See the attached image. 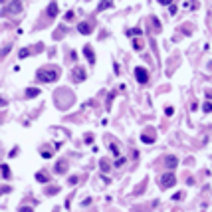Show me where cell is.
Masks as SVG:
<instances>
[{
    "label": "cell",
    "mask_w": 212,
    "mask_h": 212,
    "mask_svg": "<svg viewBox=\"0 0 212 212\" xmlns=\"http://www.w3.org/2000/svg\"><path fill=\"white\" fill-rule=\"evenodd\" d=\"M36 77H38L40 81H46V84H54V81H58V77H60V69L58 68H42V69H38Z\"/></svg>",
    "instance_id": "6da1fadb"
},
{
    "label": "cell",
    "mask_w": 212,
    "mask_h": 212,
    "mask_svg": "<svg viewBox=\"0 0 212 212\" xmlns=\"http://www.w3.org/2000/svg\"><path fill=\"white\" fill-rule=\"evenodd\" d=\"M174 182H177V177H174L173 170H169V173H165L161 177V186L163 188H170V186H174Z\"/></svg>",
    "instance_id": "7a4b0ae2"
},
{
    "label": "cell",
    "mask_w": 212,
    "mask_h": 212,
    "mask_svg": "<svg viewBox=\"0 0 212 212\" xmlns=\"http://www.w3.org/2000/svg\"><path fill=\"white\" fill-rule=\"evenodd\" d=\"M135 77H137L139 84H147V81H149V72L139 65V68H135Z\"/></svg>",
    "instance_id": "3957f363"
},
{
    "label": "cell",
    "mask_w": 212,
    "mask_h": 212,
    "mask_svg": "<svg viewBox=\"0 0 212 212\" xmlns=\"http://www.w3.org/2000/svg\"><path fill=\"white\" fill-rule=\"evenodd\" d=\"M165 165H167L169 170H173V169H177L178 159H177V157H173V155H169V157H165Z\"/></svg>",
    "instance_id": "277c9868"
},
{
    "label": "cell",
    "mask_w": 212,
    "mask_h": 212,
    "mask_svg": "<svg viewBox=\"0 0 212 212\" xmlns=\"http://www.w3.org/2000/svg\"><path fill=\"white\" fill-rule=\"evenodd\" d=\"M84 54H85L87 60H89V64H95V54H93V50H91V46H85V48H84Z\"/></svg>",
    "instance_id": "5b68a950"
},
{
    "label": "cell",
    "mask_w": 212,
    "mask_h": 212,
    "mask_svg": "<svg viewBox=\"0 0 212 212\" xmlns=\"http://www.w3.org/2000/svg\"><path fill=\"white\" fill-rule=\"evenodd\" d=\"M77 30H80L81 34H85V36H89L91 32H93V30H91V26H89V24H87V22H81L80 26H77Z\"/></svg>",
    "instance_id": "8992f818"
},
{
    "label": "cell",
    "mask_w": 212,
    "mask_h": 212,
    "mask_svg": "<svg viewBox=\"0 0 212 212\" xmlns=\"http://www.w3.org/2000/svg\"><path fill=\"white\" fill-rule=\"evenodd\" d=\"M111 6H113V0H101L99 6H97V12H103V10H107V8H111Z\"/></svg>",
    "instance_id": "52a82bcc"
},
{
    "label": "cell",
    "mask_w": 212,
    "mask_h": 212,
    "mask_svg": "<svg viewBox=\"0 0 212 212\" xmlns=\"http://www.w3.org/2000/svg\"><path fill=\"white\" fill-rule=\"evenodd\" d=\"M141 141H143V143H147V145H151L153 141H155V135H153V131L143 133V135H141Z\"/></svg>",
    "instance_id": "ba28073f"
},
{
    "label": "cell",
    "mask_w": 212,
    "mask_h": 212,
    "mask_svg": "<svg viewBox=\"0 0 212 212\" xmlns=\"http://www.w3.org/2000/svg\"><path fill=\"white\" fill-rule=\"evenodd\" d=\"M48 16H50V18H56V16H58V4L56 2H52L48 6Z\"/></svg>",
    "instance_id": "9c48e42d"
},
{
    "label": "cell",
    "mask_w": 212,
    "mask_h": 212,
    "mask_svg": "<svg viewBox=\"0 0 212 212\" xmlns=\"http://www.w3.org/2000/svg\"><path fill=\"white\" fill-rule=\"evenodd\" d=\"M20 10H22V4H20V2H14V4H12L10 8H6L4 12H12V14H18Z\"/></svg>",
    "instance_id": "30bf717a"
},
{
    "label": "cell",
    "mask_w": 212,
    "mask_h": 212,
    "mask_svg": "<svg viewBox=\"0 0 212 212\" xmlns=\"http://www.w3.org/2000/svg\"><path fill=\"white\" fill-rule=\"evenodd\" d=\"M65 169H68V163H65V161H60V163L56 165V173H65Z\"/></svg>",
    "instance_id": "8fae6325"
},
{
    "label": "cell",
    "mask_w": 212,
    "mask_h": 212,
    "mask_svg": "<svg viewBox=\"0 0 212 212\" xmlns=\"http://www.w3.org/2000/svg\"><path fill=\"white\" fill-rule=\"evenodd\" d=\"M38 93H40L38 87H28V89H26V97H36Z\"/></svg>",
    "instance_id": "7c38bea8"
},
{
    "label": "cell",
    "mask_w": 212,
    "mask_h": 212,
    "mask_svg": "<svg viewBox=\"0 0 212 212\" xmlns=\"http://www.w3.org/2000/svg\"><path fill=\"white\" fill-rule=\"evenodd\" d=\"M0 170H2V177L4 178H10L12 174H10V169H8V165H2V167H0Z\"/></svg>",
    "instance_id": "4fadbf2b"
},
{
    "label": "cell",
    "mask_w": 212,
    "mask_h": 212,
    "mask_svg": "<svg viewBox=\"0 0 212 212\" xmlns=\"http://www.w3.org/2000/svg\"><path fill=\"white\" fill-rule=\"evenodd\" d=\"M73 77H76V80H80V81H81V80H84V77H85L84 69H81V68H80V69H76V72H73Z\"/></svg>",
    "instance_id": "5bb4252c"
},
{
    "label": "cell",
    "mask_w": 212,
    "mask_h": 212,
    "mask_svg": "<svg viewBox=\"0 0 212 212\" xmlns=\"http://www.w3.org/2000/svg\"><path fill=\"white\" fill-rule=\"evenodd\" d=\"M99 167H101V170H103V173H107V170H109V161H107V159H101Z\"/></svg>",
    "instance_id": "9a60e30c"
},
{
    "label": "cell",
    "mask_w": 212,
    "mask_h": 212,
    "mask_svg": "<svg viewBox=\"0 0 212 212\" xmlns=\"http://www.w3.org/2000/svg\"><path fill=\"white\" fill-rule=\"evenodd\" d=\"M184 6H186V8H192V10H196V8H198V2H196V0H192V2H190V0H186Z\"/></svg>",
    "instance_id": "2e32d148"
},
{
    "label": "cell",
    "mask_w": 212,
    "mask_h": 212,
    "mask_svg": "<svg viewBox=\"0 0 212 212\" xmlns=\"http://www.w3.org/2000/svg\"><path fill=\"white\" fill-rule=\"evenodd\" d=\"M109 151L113 153V157H119V149H117V145H115V143H109Z\"/></svg>",
    "instance_id": "e0dca14e"
},
{
    "label": "cell",
    "mask_w": 212,
    "mask_h": 212,
    "mask_svg": "<svg viewBox=\"0 0 212 212\" xmlns=\"http://www.w3.org/2000/svg\"><path fill=\"white\" fill-rule=\"evenodd\" d=\"M133 48H135L137 52H139V50H143V40H135V42H133Z\"/></svg>",
    "instance_id": "ac0fdd59"
},
{
    "label": "cell",
    "mask_w": 212,
    "mask_h": 212,
    "mask_svg": "<svg viewBox=\"0 0 212 212\" xmlns=\"http://www.w3.org/2000/svg\"><path fill=\"white\" fill-rule=\"evenodd\" d=\"M141 28H133V30H127V36H137V34H141Z\"/></svg>",
    "instance_id": "d6986e66"
},
{
    "label": "cell",
    "mask_w": 212,
    "mask_h": 212,
    "mask_svg": "<svg viewBox=\"0 0 212 212\" xmlns=\"http://www.w3.org/2000/svg\"><path fill=\"white\" fill-rule=\"evenodd\" d=\"M202 109H204V113H212V101L204 103V107H202Z\"/></svg>",
    "instance_id": "ffe728a7"
},
{
    "label": "cell",
    "mask_w": 212,
    "mask_h": 212,
    "mask_svg": "<svg viewBox=\"0 0 212 212\" xmlns=\"http://www.w3.org/2000/svg\"><path fill=\"white\" fill-rule=\"evenodd\" d=\"M36 178H38L40 182H48V177H46V174H42V173H38V174H36Z\"/></svg>",
    "instance_id": "44dd1931"
},
{
    "label": "cell",
    "mask_w": 212,
    "mask_h": 212,
    "mask_svg": "<svg viewBox=\"0 0 212 212\" xmlns=\"http://www.w3.org/2000/svg\"><path fill=\"white\" fill-rule=\"evenodd\" d=\"M42 157H44V159H50V157H52V151H50V149H44V151H42Z\"/></svg>",
    "instance_id": "7402d4cb"
},
{
    "label": "cell",
    "mask_w": 212,
    "mask_h": 212,
    "mask_svg": "<svg viewBox=\"0 0 212 212\" xmlns=\"http://www.w3.org/2000/svg\"><path fill=\"white\" fill-rule=\"evenodd\" d=\"M8 50H10V44H8V46H6V48H4V50H2V52H0V58H2V56H6V54H8Z\"/></svg>",
    "instance_id": "603a6c76"
},
{
    "label": "cell",
    "mask_w": 212,
    "mask_h": 212,
    "mask_svg": "<svg viewBox=\"0 0 212 212\" xmlns=\"http://www.w3.org/2000/svg\"><path fill=\"white\" fill-rule=\"evenodd\" d=\"M91 141H93V135H91V133H87V135H85V143H91Z\"/></svg>",
    "instance_id": "cb8c5ba5"
},
{
    "label": "cell",
    "mask_w": 212,
    "mask_h": 212,
    "mask_svg": "<svg viewBox=\"0 0 212 212\" xmlns=\"http://www.w3.org/2000/svg\"><path fill=\"white\" fill-rule=\"evenodd\" d=\"M18 212H32V208H30V206H22Z\"/></svg>",
    "instance_id": "d4e9b609"
},
{
    "label": "cell",
    "mask_w": 212,
    "mask_h": 212,
    "mask_svg": "<svg viewBox=\"0 0 212 212\" xmlns=\"http://www.w3.org/2000/svg\"><path fill=\"white\" fill-rule=\"evenodd\" d=\"M28 54H30V50H22V52H20V58H26Z\"/></svg>",
    "instance_id": "484cf974"
},
{
    "label": "cell",
    "mask_w": 212,
    "mask_h": 212,
    "mask_svg": "<svg viewBox=\"0 0 212 212\" xmlns=\"http://www.w3.org/2000/svg\"><path fill=\"white\" fill-rule=\"evenodd\" d=\"M170 2L173 0H159V4H165V6H170Z\"/></svg>",
    "instance_id": "4316f807"
},
{
    "label": "cell",
    "mask_w": 212,
    "mask_h": 212,
    "mask_svg": "<svg viewBox=\"0 0 212 212\" xmlns=\"http://www.w3.org/2000/svg\"><path fill=\"white\" fill-rule=\"evenodd\" d=\"M180 198H182V192H177V194L173 196V200H180Z\"/></svg>",
    "instance_id": "83f0119b"
},
{
    "label": "cell",
    "mask_w": 212,
    "mask_h": 212,
    "mask_svg": "<svg viewBox=\"0 0 212 212\" xmlns=\"http://www.w3.org/2000/svg\"><path fill=\"white\" fill-rule=\"evenodd\" d=\"M165 113H167V115H169V117H170V115H173V113H174V111H173V107H167V109H165Z\"/></svg>",
    "instance_id": "f1b7e54d"
},
{
    "label": "cell",
    "mask_w": 212,
    "mask_h": 212,
    "mask_svg": "<svg viewBox=\"0 0 212 212\" xmlns=\"http://www.w3.org/2000/svg\"><path fill=\"white\" fill-rule=\"evenodd\" d=\"M16 155H18V149H12V151H10V155H8V157H16Z\"/></svg>",
    "instance_id": "f546056e"
},
{
    "label": "cell",
    "mask_w": 212,
    "mask_h": 212,
    "mask_svg": "<svg viewBox=\"0 0 212 212\" xmlns=\"http://www.w3.org/2000/svg\"><path fill=\"white\" fill-rule=\"evenodd\" d=\"M77 182V177H69V184H76Z\"/></svg>",
    "instance_id": "4dcf8cb0"
},
{
    "label": "cell",
    "mask_w": 212,
    "mask_h": 212,
    "mask_svg": "<svg viewBox=\"0 0 212 212\" xmlns=\"http://www.w3.org/2000/svg\"><path fill=\"white\" fill-rule=\"evenodd\" d=\"M6 105V99H0V107H4Z\"/></svg>",
    "instance_id": "1f68e13d"
},
{
    "label": "cell",
    "mask_w": 212,
    "mask_h": 212,
    "mask_svg": "<svg viewBox=\"0 0 212 212\" xmlns=\"http://www.w3.org/2000/svg\"><path fill=\"white\" fill-rule=\"evenodd\" d=\"M0 2H6V0H0Z\"/></svg>",
    "instance_id": "d6a6232c"
},
{
    "label": "cell",
    "mask_w": 212,
    "mask_h": 212,
    "mask_svg": "<svg viewBox=\"0 0 212 212\" xmlns=\"http://www.w3.org/2000/svg\"><path fill=\"white\" fill-rule=\"evenodd\" d=\"M56 212H58V210H56Z\"/></svg>",
    "instance_id": "836d02e7"
}]
</instances>
